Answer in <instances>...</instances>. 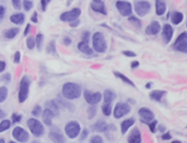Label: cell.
<instances>
[{"label": "cell", "instance_id": "obj_45", "mask_svg": "<svg viewBox=\"0 0 187 143\" xmlns=\"http://www.w3.org/2000/svg\"><path fill=\"white\" fill-rule=\"evenodd\" d=\"M20 60H21V53L20 51H15V54H14V59H13L14 63H19Z\"/></svg>", "mask_w": 187, "mask_h": 143}, {"label": "cell", "instance_id": "obj_24", "mask_svg": "<svg viewBox=\"0 0 187 143\" xmlns=\"http://www.w3.org/2000/svg\"><path fill=\"white\" fill-rule=\"evenodd\" d=\"M135 125V119L133 118H129V119H126L124 120L120 125V130H122V134H125V133L128 131L130 127H133Z\"/></svg>", "mask_w": 187, "mask_h": 143}, {"label": "cell", "instance_id": "obj_37", "mask_svg": "<svg viewBox=\"0 0 187 143\" xmlns=\"http://www.w3.org/2000/svg\"><path fill=\"white\" fill-rule=\"evenodd\" d=\"M26 46L29 49H33L35 47V38L34 37H27L26 39Z\"/></svg>", "mask_w": 187, "mask_h": 143}, {"label": "cell", "instance_id": "obj_7", "mask_svg": "<svg viewBox=\"0 0 187 143\" xmlns=\"http://www.w3.org/2000/svg\"><path fill=\"white\" fill-rule=\"evenodd\" d=\"M130 112V105L127 104V103H117L115 106V109H114V117L116 119H119L122 118V116L127 115L128 112Z\"/></svg>", "mask_w": 187, "mask_h": 143}, {"label": "cell", "instance_id": "obj_46", "mask_svg": "<svg viewBox=\"0 0 187 143\" xmlns=\"http://www.w3.org/2000/svg\"><path fill=\"white\" fill-rule=\"evenodd\" d=\"M122 55L126 56V57H136L137 56L133 51H130V50H124L122 51Z\"/></svg>", "mask_w": 187, "mask_h": 143}, {"label": "cell", "instance_id": "obj_40", "mask_svg": "<svg viewBox=\"0 0 187 143\" xmlns=\"http://www.w3.org/2000/svg\"><path fill=\"white\" fill-rule=\"evenodd\" d=\"M90 143H104L103 142V138L100 136H94L91 138V141Z\"/></svg>", "mask_w": 187, "mask_h": 143}, {"label": "cell", "instance_id": "obj_12", "mask_svg": "<svg viewBox=\"0 0 187 143\" xmlns=\"http://www.w3.org/2000/svg\"><path fill=\"white\" fill-rule=\"evenodd\" d=\"M12 136L19 142L25 143L29 141V133L22 127H15L13 129V131H12Z\"/></svg>", "mask_w": 187, "mask_h": 143}, {"label": "cell", "instance_id": "obj_10", "mask_svg": "<svg viewBox=\"0 0 187 143\" xmlns=\"http://www.w3.org/2000/svg\"><path fill=\"white\" fill-rule=\"evenodd\" d=\"M81 14V10L79 8H75L70 11H66L60 14V20L64 22H71L73 20H77Z\"/></svg>", "mask_w": 187, "mask_h": 143}, {"label": "cell", "instance_id": "obj_42", "mask_svg": "<svg viewBox=\"0 0 187 143\" xmlns=\"http://www.w3.org/2000/svg\"><path fill=\"white\" fill-rule=\"evenodd\" d=\"M148 125H149L150 130H151L152 132H155V127H157V125H158L157 120H152V121H151V123H149Z\"/></svg>", "mask_w": 187, "mask_h": 143}, {"label": "cell", "instance_id": "obj_6", "mask_svg": "<svg viewBox=\"0 0 187 143\" xmlns=\"http://www.w3.org/2000/svg\"><path fill=\"white\" fill-rule=\"evenodd\" d=\"M173 47L175 50L186 54L187 53V33L186 32H183V33L176 38Z\"/></svg>", "mask_w": 187, "mask_h": 143}, {"label": "cell", "instance_id": "obj_41", "mask_svg": "<svg viewBox=\"0 0 187 143\" xmlns=\"http://www.w3.org/2000/svg\"><path fill=\"white\" fill-rule=\"evenodd\" d=\"M47 53H49V54H51V55H55V54H56L55 42H51V44H49V46H48V48H47Z\"/></svg>", "mask_w": 187, "mask_h": 143}, {"label": "cell", "instance_id": "obj_55", "mask_svg": "<svg viewBox=\"0 0 187 143\" xmlns=\"http://www.w3.org/2000/svg\"><path fill=\"white\" fill-rule=\"evenodd\" d=\"M31 30V24H26V26H25V31H24V35H27L29 34V32H30Z\"/></svg>", "mask_w": 187, "mask_h": 143}, {"label": "cell", "instance_id": "obj_38", "mask_svg": "<svg viewBox=\"0 0 187 143\" xmlns=\"http://www.w3.org/2000/svg\"><path fill=\"white\" fill-rule=\"evenodd\" d=\"M23 8L25 11H30L33 8V2L30 0H24L23 1Z\"/></svg>", "mask_w": 187, "mask_h": 143}, {"label": "cell", "instance_id": "obj_63", "mask_svg": "<svg viewBox=\"0 0 187 143\" xmlns=\"http://www.w3.org/2000/svg\"><path fill=\"white\" fill-rule=\"evenodd\" d=\"M32 143H38V142H37V141H33Z\"/></svg>", "mask_w": 187, "mask_h": 143}, {"label": "cell", "instance_id": "obj_29", "mask_svg": "<svg viewBox=\"0 0 187 143\" xmlns=\"http://www.w3.org/2000/svg\"><path fill=\"white\" fill-rule=\"evenodd\" d=\"M113 73H114V75H115L116 78L120 79V80H122V82H125V83H127V84L130 85V86H133V88L136 86V85H135V83H133V82L131 81V80H130L129 78H127L126 75H124V74H122V73H120V72L114 71V72H113Z\"/></svg>", "mask_w": 187, "mask_h": 143}, {"label": "cell", "instance_id": "obj_31", "mask_svg": "<svg viewBox=\"0 0 187 143\" xmlns=\"http://www.w3.org/2000/svg\"><path fill=\"white\" fill-rule=\"evenodd\" d=\"M43 41H44V35L42 33H38L36 35V39H35V45L37 46L38 50H42V46H43Z\"/></svg>", "mask_w": 187, "mask_h": 143}, {"label": "cell", "instance_id": "obj_34", "mask_svg": "<svg viewBox=\"0 0 187 143\" xmlns=\"http://www.w3.org/2000/svg\"><path fill=\"white\" fill-rule=\"evenodd\" d=\"M128 21H129L133 25H135V27H137V28H140V27H141V22H140V20L138 19V18L129 15V20Z\"/></svg>", "mask_w": 187, "mask_h": 143}, {"label": "cell", "instance_id": "obj_50", "mask_svg": "<svg viewBox=\"0 0 187 143\" xmlns=\"http://www.w3.org/2000/svg\"><path fill=\"white\" fill-rule=\"evenodd\" d=\"M79 23H80V20H78V19H77V20H73V21H71V22H70V26H71V27L78 26Z\"/></svg>", "mask_w": 187, "mask_h": 143}, {"label": "cell", "instance_id": "obj_1", "mask_svg": "<svg viewBox=\"0 0 187 143\" xmlns=\"http://www.w3.org/2000/svg\"><path fill=\"white\" fill-rule=\"evenodd\" d=\"M81 86L77 83L68 82V83H65L62 86V95L67 99H77L81 96Z\"/></svg>", "mask_w": 187, "mask_h": 143}, {"label": "cell", "instance_id": "obj_33", "mask_svg": "<svg viewBox=\"0 0 187 143\" xmlns=\"http://www.w3.org/2000/svg\"><path fill=\"white\" fill-rule=\"evenodd\" d=\"M11 127V121L10 120H2L0 123V132H4L6 130H8Z\"/></svg>", "mask_w": 187, "mask_h": 143}, {"label": "cell", "instance_id": "obj_48", "mask_svg": "<svg viewBox=\"0 0 187 143\" xmlns=\"http://www.w3.org/2000/svg\"><path fill=\"white\" fill-rule=\"evenodd\" d=\"M4 14H6V8L4 6H0V21L4 18Z\"/></svg>", "mask_w": 187, "mask_h": 143}, {"label": "cell", "instance_id": "obj_18", "mask_svg": "<svg viewBox=\"0 0 187 143\" xmlns=\"http://www.w3.org/2000/svg\"><path fill=\"white\" fill-rule=\"evenodd\" d=\"M109 125L104 121V120H99L96 121L93 126H92V130L95 132H105L106 130L109 129Z\"/></svg>", "mask_w": 187, "mask_h": 143}, {"label": "cell", "instance_id": "obj_25", "mask_svg": "<svg viewBox=\"0 0 187 143\" xmlns=\"http://www.w3.org/2000/svg\"><path fill=\"white\" fill-rule=\"evenodd\" d=\"M184 19V15L182 12H178V11H174L171 13V21H172V23L177 25V24H180Z\"/></svg>", "mask_w": 187, "mask_h": 143}, {"label": "cell", "instance_id": "obj_5", "mask_svg": "<svg viewBox=\"0 0 187 143\" xmlns=\"http://www.w3.org/2000/svg\"><path fill=\"white\" fill-rule=\"evenodd\" d=\"M65 132L70 139H75L80 133V125L78 121H69L65 127Z\"/></svg>", "mask_w": 187, "mask_h": 143}, {"label": "cell", "instance_id": "obj_17", "mask_svg": "<svg viewBox=\"0 0 187 143\" xmlns=\"http://www.w3.org/2000/svg\"><path fill=\"white\" fill-rule=\"evenodd\" d=\"M161 31V25L158 21H152L150 25H148L146 28V33L148 35H157Z\"/></svg>", "mask_w": 187, "mask_h": 143}, {"label": "cell", "instance_id": "obj_52", "mask_svg": "<svg viewBox=\"0 0 187 143\" xmlns=\"http://www.w3.org/2000/svg\"><path fill=\"white\" fill-rule=\"evenodd\" d=\"M88 130H87V129H84V130H83V131H82V134H81V138H80V139H81V141H82V140H84L85 139V138H87V136H88Z\"/></svg>", "mask_w": 187, "mask_h": 143}, {"label": "cell", "instance_id": "obj_20", "mask_svg": "<svg viewBox=\"0 0 187 143\" xmlns=\"http://www.w3.org/2000/svg\"><path fill=\"white\" fill-rule=\"evenodd\" d=\"M42 117H43V121H44L45 125H47V126H51V119L54 118L55 114L51 110H49V109H45L44 112H42Z\"/></svg>", "mask_w": 187, "mask_h": 143}, {"label": "cell", "instance_id": "obj_39", "mask_svg": "<svg viewBox=\"0 0 187 143\" xmlns=\"http://www.w3.org/2000/svg\"><path fill=\"white\" fill-rule=\"evenodd\" d=\"M42 112V107L40 105H36L33 108V110H32V115L33 116H40V114Z\"/></svg>", "mask_w": 187, "mask_h": 143}, {"label": "cell", "instance_id": "obj_9", "mask_svg": "<svg viewBox=\"0 0 187 143\" xmlns=\"http://www.w3.org/2000/svg\"><path fill=\"white\" fill-rule=\"evenodd\" d=\"M83 95H84L87 103H89L90 105H96L102 99V94L100 92H91L89 90H84Z\"/></svg>", "mask_w": 187, "mask_h": 143}, {"label": "cell", "instance_id": "obj_56", "mask_svg": "<svg viewBox=\"0 0 187 143\" xmlns=\"http://www.w3.org/2000/svg\"><path fill=\"white\" fill-rule=\"evenodd\" d=\"M162 139L163 140H170L171 139V134L170 133H164L163 136H162Z\"/></svg>", "mask_w": 187, "mask_h": 143}, {"label": "cell", "instance_id": "obj_21", "mask_svg": "<svg viewBox=\"0 0 187 143\" xmlns=\"http://www.w3.org/2000/svg\"><path fill=\"white\" fill-rule=\"evenodd\" d=\"M166 11V4L164 0H155V12L158 15H163Z\"/></svg>", "mask_w": 187, "mask_h": 143}, {"label": "cell", "instance_id": "obj_53", "mask_svg": "<svg viewBox=\"0 0 187 143\" xmlns=\"http://www.w3.org/2000/svg\"><path fill=\"white\" fill-rule=\"evenodd\" d=\"M64 44H65L66 46H69V45L71 44V39H70V37H65V38H64Z\"/></svg>", "mask_w": 187, "mask_h": 143}, {"label": "cell", "instance_id": "obj_64", "mask_svg": "<svg viewBox=\"0 0 187 143\" xmlns=\"http://www.w3.org/2000/svg\"><path fill=\"white\" fill-rule=\"evenodd\" d=\"M9 143H15V142H12V141H11V142H9Z\"/></svg>", "mask_w": 187, "mask_h": 143}, {"label": "cell", "instance_id": "obj_47", "mask_svg": "<svg viewBox=\"0 0 187 143\" xmlns=\"http://www.w3.org/2000/svg\"><path fill=\"white\" fill-rule=\"evenodd\" d=\"M89 39H90V33L89 32H84L83 35H82V42L83 43H88Z\"/></svg>", "mask_w": 187, "mask_h": 143}, {"label": "cell", "instance_id": "obj_60", "mask_svg": "<svg viewBox=\"0 0 187 143\" xmlns=\"http://www.w3.org/2000/svg\"><path fill=\"white\" fill-rule=\"evenodd\" d=\"M151 85H152V83H148V84L146 85V88L147 89H150V88H151Z\"/></svg>", "mask_w": 187, "mask_h": 143}, {"label": "cell", "instance_id": "obj_8", "mask_svg": "<svg viewBox=\"0 0 187 143\" xmlns=\"http://www.w3.org/2000/svg\"><path fill=\"white\" fill-rule=\"evenodd\" d=\"M150 9H151V4L148 1H136L135 4V11L139 17H144L149 13Z\"/></svg>", "mask_w": 187, "mask_h": 143}, {"label": "cell", "instance_id": "obj_23", "mask_svg": "<svg viewBox=\"0 0 187 143\" xmlns=\"http://www.w3.org/2000/svg\"><path fill=\"white\" fill-rule=\"evenodd\" d=\"M78 49L81 51L82 54L88 55V56H91V55H93V50H92V48L89 46L88 43L80 42V43L78 44Z\"/></svg>", "mask_w": 187, "mask_h": 143}, {"label": "cell", "instance_id": "obj_2", "mask_svg": "<svg viewBox=\"0 0 187 143\" xmlns=\"http://www.w3.org/2000/svg\"><path fill=\"white\" fill-rule=\"evenodd\" d=\"M92 45L93 48L95 49L98 53H105L107 49V44H106L105 37L103 33L101 32H96L92 36Z\"/></svg>", "mask_w": 187, "mask_h": 143}, {"label": "cell", "instance_id": "obj_35", "mask_svg": "<svg viewBox=\"0 0 187 143\" xmlns=\"http://www.w3.org/2000/svg\"><path fill=\"white\" fill-rule=\"evenodd\" d=\"M7 96H8V89L7 88H4V86L0 88V103L4 102L6 98H7Z\"/></svg>", "mask_w": 187, "mask_h": 143}, {"label": "cell", "instance_id": "obj_57", "mask_svg": "<svg viewBox=\"0 0 187 143\" xmlns=\"http://www.w3.org/2000/svg\"><path fill=\"white\" fill-rule=\"evenodd\" d=\"M139 66V61H133L131 62V68H137Z\"/></svg>", "mask_w": 187, "mask_h": 143}, {"label": "cell", "instance_id": "obj_14", "mask_svg": "<svg viewBox=\"0 0 187 143\" xmlns=\"http://www.w3.org/2000/svg\"><path fill=\"white\" fill-rule=\"evenodd\" d=\"M138 114H139L141 121L144 123H151L152 120H154V115H153V112H151L150 109L146 108V107L140 108L139 110H138Z\"/></svg>", "mask_w": 187, "mask_h": 143}, {"label": "cell", "instance_id": "obj_36", "mask_svg": "<svg viewBox=\"0 0 187 143\" xmlns=\"http://www.w3.org/2000/svg\"><path fill=\"white\" fill-rule=\"evenodd\" d=\"M95 114H96V107L94 105H91L88 109V118L89 119H92L93 117L95 116Z\"/></svg>", "mask_w": 187, "mask_h": 143}, {"label": "cell", "instance_id": "obj_11", "mask_svg": "<svg viewBox=\"0 0 187 143\" xmlns=\"http://www.w3.org/2000/svg\"><path fill=\"white\" fill-rule=\"evenodd\" d=\"M116 8L117 10L119 11V13L122 14V17H129L131 12H133V7L129 2L127 1H122V0H118L116 2Z\"/></svg>", "mask_w": 187, "mask_h": 143}, {"label": "cell", "instance_id": "obj_59", "mask_svg": "<svg viewBox=\"0 0 187 143\" xmlns=\"http://www.w3.org/2000/svg\"><path fill=\"white\" fill-rule=\"evenodd\" d=\"M4 116H6V112H4L2 109L0 108V118H4Z\"/></svg>", "mask_w": 187, "mask_h": 143}, {"label": "cell", "instance_id": "obj_58", "mask_svg": "<svg viewBox=\"0 0 187 143\" xmlns=\"http://www.w3.org/2000/svg\"><path fill=\"white\" fill-rule=\"evenodd\" d=\"M4 80V81H10V74L9 73H7V74L4 75V78H2Z\"/></svg>", "mask_w": 187, "mask_h": 143}, {"label": "cell", "instance_id": "obj_43", "mask_svg": "<svg viewBox=\"0 0 187 143\" xmlns=\"http://www.w3.org/2000/svg\"><path fill=\"white\" fill-rule=\"evenodd\" d=\"M12 6L15 10H20L21 9V0H12Z\"/></svg>", "mask_w": 187, "mask_h": 143}, {"label": "cell", "instance_id": "obj_44", "mask_svg": "<svg viewBox=\"0 0 187 143\" xmlns=\"http://www.w3.org/2000/svg\"><path fill=\"white\" fill-rule=\"evenodd\" d=\"M21 119H22L21 115H18V114H13L12 115V123H19V121H21Z\"/></svg>", "mask_w": 187, "mask_h": 143}, {"label": "cell", "instance_id": "obj_4", "mask_svg": "<svg viewBox=\"0 0 187 143\" xmlns=\"http://www.w3.org/2000/svg\"><path fill=\"white\" fill-rule=\"evenodd\" d=\"M27 127L30 128V131L33 133L34 136H42L44 133V126L42 125L37 119L35 118H30L26 121Z\"/></svg>", "mask_w": 187, "mask_h": 143}, {"label": "cell", "instance_id": "obj_27", "mask_svg": "<svg viewBox=\"0 0 187 143\" xmlns=\"http://www.w3.org/2000/svg\"><path fill=\"white\" fill-rule=\"evenodd\" d=\"M24 20H25V17H24V14L22 13L12 14L10 17V21L14 24H22L24 22Z\"/></svg>", "mask_w": 187, "mask_h": 143}, {"label": "cell", "instance_id": "obj_51", "mask_svg": "<svg viewBox=\"0 0 187 143\" xmlns=\"http://www.w3.org/2000/svg\"><path fill=\"white\" fill-rule=\"evenodd\" d=\"M47 1L46 0H41V4H42V10L45 11L46 10V6H47Z\"/></svg>", "mask_w": 187, "mask_h": 143}, {"label": "cell", "instance_id": "obj_19", "mask_svg": "<svg viewBox=\"0 0 187 143\" xmlns=\"http://www.w3.org/2000/svg\"><path fill=\"white\" fill-rule=\"evenodd\" d=\"M128 143H141V134L138 128H135L131 131L128 136Z\"/></svg>", "mask_w": 187, "mask_h": 143}, {"label": "cell", "instance_id": "obj_62", "mask_svg": "<svg viewBox=\"0 0 187 143\" xmlns=\"http://www.w3.org/2000/svg\"><path fill=\"white\" fill-rule=\"evenodd\" d=\"M172 143H182V142H180V141H173Z\"/></svg>", "mask_w": 187, "mask_h": 143}, {"label": "cell", "instance_id": "obj_28", "mask_svg": "<svg viewBox=\"0 0 187 143\" xmlns=\"http://www.w3.org/2000/svg\"><path fill=\"white\" fill-rule=\"evenodd\" d=\"M18 34H19V28H18V27H12V28H8L7 31H4V37L8 38V39L14 38Z\"/></svg>", "mask_w": 187, "mask_h": 143}, {"label": "cell", "instance_id": "obj_30", "mask_svg": "<svg viewBox=\"0 0 187 143\" xmlns=\"http://www.w3.org/2000/svg\"><path fill=\"white\" fill-rule=\"evenodd\" d=\"M164 94H165L164 91H159V90H157V91H152V92L150 93V97H151V99H154V101H158V102H159V101L162 99Z\"/></svg>", "mask_w": 187, "mask_h": 143}, {"label": "cell", "instance_id": "obj_49", "mask_svg": "<svg viewBox=\"0 0 187 143\" xmlns=\"http://www.w3.org/2000/svg\"><path fill=\"white\" fill-rule=\"evenodd\" d=\"M31 20H32V22H33V23H37V22H38L37 12H34V13H33V15H32V18H31Z\"/></svg>", "mask_w": 187, "mask_h": 143}, {"label": "cell", "instance_id": "obj_26", "mask_svg": "<svg viewBox=\"0 0 187 143\" xmlns=\"http://www.w3.org/2000/svg\"><path fill=\"white\" fill-rule=\"evenodd\" d=\"M116 98V94L113 90H105V92L103 94V99L105 103H112Z\"/></svg>", "mask_w": 187, "mask_h": 143}, {"label": "cell", "instance_id": "obj_22", "mask_svg": "<svg viewBox=\"0 0 187 143\" xmlns=\"http://www.w3.org/2000/svg\"><path fill=\"white\" fill-rule=\"evenodd\" d=\"M45 105H46V108L54 112L56 117L59 115V106H58L56 101H47V102L45 103Z\"/></svg>", "mask_w": 187, "mask_h": 143}, {"label": "cell", "instance_id": "obj_15", "mask_svg": "<svg viewBox=\"0 0 187 143\" xmlns=\"http://www.w3.org/2000/svg\"><path fill=\"white\" fill-rule=\"evenodd\" d=\"M91 9L93 11L98 12V13L103 14V15H106V14H107V12H106V9H105V6H104V2H103V0H92Z\"/></svg>", "mask_w": 187, "mask_h": 143}, {"label": "cell", "instance_id": "obj_54", "mask_svg": "<svg viewBox=\"0 0 187 143\" xmlns=\"http://www.w3.org/2000/svg\"><path fill=\"white\" fill-rule=\"evenodd\" d=\"M6 62L4 61H0V72H2L6 69Z\"/></svg>", "mask_w": 187, "mask_h": 143}, {"label": "cell", "instance_id": "obj_13", "mask_svg": "<svg viewBox=\"0 0 187 143\" xmlns=\"http://www.w3.org/2000/svg\"><path fill=\"white\" fill-rule=\"evenodd\" d=\"M48 136H49V139H51L54 143H66L65 136H64L62 132H61L58 128L51 129V131H49Z\"/></svg>", "mask_w": 187, "mask_h": 143}, {"label": "cell", "instance_id": "obj_61", "mask_svg": "<svg viewBox=\"0 0 187 143\" xmlns=\"http://www.w3.org/2000/svg\"><path fill=\"white\" fill-rule=\"evenodd\" d=\"M0 143H4V139H0Z\"/></svg>", "mask_w": 187, "mask_h": 143}, {"label": "cell", "instance_id": "obj_3", "mask_svg": "<svg viewBox=\"0 0 187 143\" xmlns=\"http://www.w3.org/2000/svg\"><path fill=\"white\" fill-rule=\"evenodd\" d=\"M31 79L27 75H23L20 81V89H19V102L24 103L29 96V89H30Z\"/></svg>", "mask_w": 187, "mask_h": 143}, {"label": "cell", "instance_id": "obj_32", "mask_svg": "<svg viewBox=\"0 0 187 143\" xmlns=\"http://www.w3.org/2000/svg\"><path fill=\"white\" fill-rule=\"evenodd\" d=\"M102 112L105 116H109L112 114V105H111V103H105L102 106Z\"/></svg>", "mask_w": 187, "mask_h": 143}, {"label": "cell", "instance_id": "obj_16", "mask_svg": "<svg viewBox=\"0 0 187 143\" xmlns=\"http://www.w3.org/2000/svg\"><path fill=\"white\" fill-rule=\"evenodd\" d=\"M173 27L171 26L170 24H164L163 28H162V37L165 44H169L170 41L173 37Z\"/></svg>", "mask_w": 187, "mask_h": 143}]
</instances>
